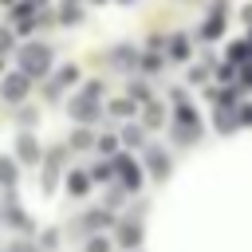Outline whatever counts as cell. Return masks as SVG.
Segmentation results:
<instances>
[{"instance_id":"obj_1","label":"cell","mask_w":252,"mask_h":252,"mask_svg":"<svg viewBox=\"0 0 252 252\" xmlns=\"http://www.w3.org/2000/svg\"><path fill=\"white\" fill-rule=\"evenodd\" d=\"M24 71H32V75H43L47 71V63H51V51L43 47V43H32V47H24Z\"/></svg>"},{"instance_id":"obj_2","label":"cell","mask_w":252,"mask_h":252,"mask_svg":"<svg viewBox=\"0 0 252 252\" xmlns=\"http://www.w3.org/2000/svg\"><path fill=\"white\" fill-rule=\"evenodd\" d=\"M94 94H98V87H87V94H79V98L71 102V114H75L79 122H87V118L98 114V110H94Z\"/></svg>"},{"instance_id":"obj_3","label":"cell","mask_w":252,"mask_h":252,"mask_svg":"<svg viewBox=\"0 0 252 252\" xmlns=\"http://www.w3.org/2000/svg\"><path fill=\"white\" fill-rule=\"evenodd\" d=\"M24 94H28V79H24V75H8V83H4V98L16 102V98H24Z\"/></svg>"},{"instance_id":"obj_4","label":"cell","mask_w":252,"mask_h":252,"mask_svg":"<svg viewBox=\"0 0 252 252\" xmlns=\"http://www.w3.org/2000/svg\"><path fill=\"white\" fill-rule=\"evenodd\" d=\"M118 177H122V185H126V189H138V181H142V177H138V165H134L130 158H122V161H118Z\"/></svg>"},{"instance_id":"obj_5","label":"cell","mask_w":252,"mask_h":252,"mask_svg":"<svg viewBox=\"0 0 252 252\" xmlns=\"http://www.w3.org/2000/svg\"><path fill=\"white\" fill-rule=\"evenodd\" d=\"M150 169H154L158 177H165V169H169V158H165V154H158V150H150Z\"/></svg>"},{"instance_id":"obj_6","label":"cell","mask_w":252,"mask_h":252,"mask_svg":"<svg viewBox=\"0 0 252 252\" xmlns=\"http://www.w3.org/2000/svg\"><path fill=\"white\" fill-rule=\"evenodd\" d=\"M118 240H122V244H138V240H142V228H138V224H122V228H118Z\"/></svg>"},{"instance_id":"obj_7","label":"cell","mask_w":252,"mask_h":252,"mask_svg":"<svg viewBox=\"0 0 252 252\" xmlns=\"http://www.w3.org/2000/svg\"><path fill=\"white\" fill-rule=\"evenodd\" d=\"M20 158H24V161H35V158H39V150H35L32 138H20Z\"/></svg>"},{"instance_id":"obj_8","label":"cell","mask_w":252,"mask_h":252,"mask_svg":"<svg viewBox=\"0 0 252 252\" xmlns=\"http://www.w3.org/2000/svg\"><path fill=\"white\" fill-rule=\"evenodd\" d=\"M0 181H4V185H12V181H16V173H12V161H8V158L0 161Z\"/></svg>"},{"instance_id":"obj_9","label":"cell","mask_w":252,"mask_h":252,"mask_svg":"<svg viewBox=\"0 0 252 252\" xmlns=\"http://www.w3.org/2000/svg\"><path fill=\"white\" fill-rule=\"evenodd\" d=\"M67 189H71V193H83V189H87V177H83V173H75V177L67 181Z\"/></svg>"},{"instance_id":"obj_10","label":"cell","mask_w":252,"mask_h":252,"mask_svg":"<svg viewBox=\"0 0 252 252\" xmlns=\"http://www.w3.org/2000/svg\"><path fill=\"white\" fill-rule=\"evenodd\" d=\"M217 126H220V130H232L236 118H232V114H217Z\"/></svg>"},{"instance_id":"obj_11","label":"cell","mask_w":252,"mask_h":252,"mask_svg":"<svg viewBox=\"0 0 252 252\" xmlns=\"http://www.w3.org/2000/svg\"><path fill=\"white\" fill-rule=\"evenodd\" d=\"M75 146H79V150H83V146H91V134H87V130H79V134H75Z\"/></svg>"},{"instance_id":"obj_12","label":"cell","mask_w":252,"mask_h":252,"mask_svg":"<svg viewBox=\"0 0 252 252\" xmlns=\"http://www.w3.org/2000/svg\"><path fill=\"white\" fill-rule=\"evenodd\" d=\"M91 252H106V240H91Z\"/></svg>"}]
</instances>
